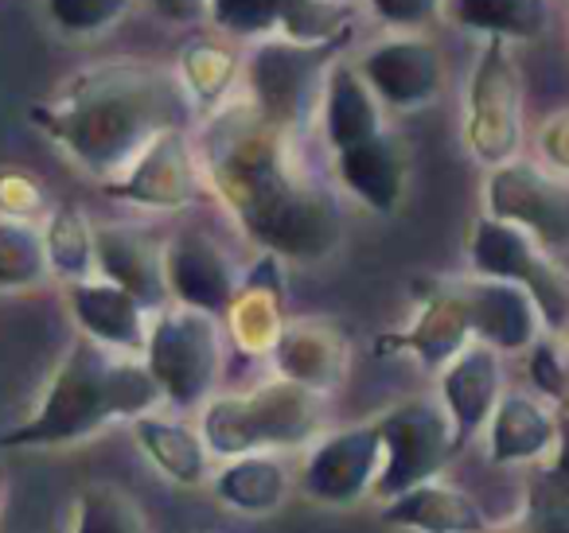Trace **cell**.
<instances>
[{
  "instance_id": "6da1fadb",
  "label": "cell",
  "mask_w": 569,
  "mask_h": 533,
  "mask_svg": "<svg viewBox=\"0 0 569 533\" xmlns=\"http://www.w3.org/2000/svg\"><path fill=\"white\" fill-rule=\"evenodd\" d=\"M297 137L269 129L246 102L203 118L196 157L207 191L222 199L246 238L277 261H320L340 245L343 219L332 191L297 164Z\"/></svg>"
},
{
  "instance_id": "7a4b0ae2",
  "label": "cell",
  "mask_w": 569,
  "mask_h": 533,
  "mask_svg": "<svg viewBox=\"0 0 569 533\" xmlns=\"http://www.w3.org/2000/svg\"><path fill=\"white\" fill-rule=\"evenodd\" d=\"M191 102L180 79L152 63H94L74 71L28 121L102 188L118 180L160 133L188 129Z\"/></svg>"
},
{
  "instance_id": "3957f363",
  "label": "cell",
  "mask_w": 569,
  "mask_h": 533,
  "mask_svg": "<svg viewBox=\"0 0 569 533\" xmlns=\"http://www.w3.org/2000/svg\"><path fill=\"white\" fill-rule=\"evenodd\" d=\"M157 409L160 390L141 359L102 351L74 335L32 413L0 432V452H63L94 440L110 424H133Z\"/></svg>"
},
{
  "instance_id": "277c9868",
  "label": "cell",
  "mask_w": 569,
  "mask_h": 533,
  "mask_svg": "<svg viewBox=\"0 0 569 533\" xmlns=\"http://www.w3.org/2000/svg\"><path fill=\"white\" fill-rule=\"evenodd\" d=\"M325 401L293 382L269 378L242 393H214L199 409V432L214 460L258 452H297L325 429Z\"/></svg>"
},
{
  "instance_id": "5b68a950",
  "label": "cell",
  "mask_w": 569,
  "mask_h": 533,
  "mask_svg": "<svg viewBox=\"0 0 569 533\" xmlns=\"http://www.w3.org/2000/svg\"><path fill=\"white\" fill-rule=\"evenodd\" d=\"M222 354H227V335L219 320L180 304H164L160 312H152L141 362L157 382L160 405L168 413L188 416L214 398Z\"/></svg>"
},
{
  "instance_id": "8992f818",
  "label": "cell",
  "mask_w": 569,
  "mask_h": 533,
  "mask_svg": "<svg viewBox=\"0 0 569 533\" xmlns=\"http://www.w3.org/2000/svg\"><path fill=\"white\" fill-rule=\"evenodd\" d=\"M332 51L336 43H320V48L293 40L258 43L242 63L246 105L277 133L301 137L309 118L320 110Z\"/></svg>"
},
{
  "instance_id": "52a82bcc",
  "label": "cell",
  "mask_w": 569,
  "mask_h": 533,
  "mask_svg": "<svg viewBox=\"0 0 569 533\" xmlns=\"http://www.w3.org/2000/svg\"><path fill=\"white\" fill-rule=\"evenodd\" d=\"M375 429H379L382 440V467L371 499L379 506L429 483V479H441L445 467L457 460L452 424L445 409L437 405V398L398 401L387 413L375 416Z\"/></svg>"
},
{
  "instance_id": "ba28073f",
  "label": "cell",
  "mask_w": 569,
  "mask_h": 533,
  "mask_svg": "<svg viewBox=\"0 0 569 533\" xmlns=\"http://www.w3.org/2000/svg\"><path fill=\"white\" fill-rule=\"evenodd\" d=\"M465 141L483 168H503L522 149V74L511 43L483 40V51L468 79Z\"/></svg>"
},
{
  "instance_id": "9c48e42d",
  "label": "cell",
  "mask_w": 569,
  "mask_h": 533,
  "mask_svg": "<svg viewBox=\"0 0 569 533\" xmlns=\"http://www.w3.org/2000/svg\"><path fill=\"white\" fill-rule=\"evenodd\" d=\"M468 261H472V273L483 276V281L519 284L535 300L538 315H542V328L550 335H561L569 328L566 273L522 230L483 214V219L472 222V234H468Z\"/></svg>"
},
{
  "instance_id": "30bf717a",
  "label": "cell",
  "mask_w": 569,
  "mask_h": 533,
  "mask_svg": "<svg viewBox=\"0 0 569 533\" xmlns=\"http://www.w3.org/2000/svg\"><path fill=\"white\" fill-rule=\"evenodd\" d=\"M483 203L488 219L522 230L538 250L558 253L569 245V180L553 175L550 168L530 160L491 168Z\"/></svg>"
},
{
  "instance_id": "8fae6325",
  "label": "cell",
  "mask_w": 569,
  "mask_h": 533,
  "mask_svg": "<svg viewBox=\"0 0 569 533\" xmlns=\"http://www.w3.org/2000/svg\"><path fill=\"white\" fill-rule=\"evenodd\" d=\"M382 467V440L375 421L328 429L305 447V460L297 467V486L312 502L332 510H348L356 502L371 499L375 479Z\"/></svg>"
},
{
  "instance_id": "7c38bea8",
  "label": "cell",
  "mask_w": 569,
  "mask_h": 533,
  "mask_svg": "<svg viewBox=\"0 0 569 533\" xmlns=\"http://www.w3.org/2000/svg\"><path fill=\"white\" fill-rule=\"evenodd\" d=\"M102 195L113 203L141 207V211H183L207 195L203 168L188 129L160 133L118 180L102 183Z\"/></svg>"
},
{
  "instance_id": "4fadbf2b",
  "label": "cell",
  "mask_w": 569,
  "mask_h": 533,
  "mask_svg": "<svg viewBox=\"0 0 569 533\" xmlns=\"http://www.w3.org/2000/svg\"><path fill=\"white\" fill-rule=\"evenodd\" d=\"M238 269L207 230H176L164 242V284L168 304L191 308L211 320H222L238 292Z\"/></svg>"
},
{
  "instance_id": "5bb4252c",
  "label": "cell",
  "mask_w": 569,
  "mask_h": 533,
  "mask_svg": "<svg viewBox=\"0 0 569 533\" xmlns=\"http://www.w3.org/2000/svg\"><path fill=\"white\" fill-rule=\"evenodd\" d=\"M356 71L367 82V90L379 98L382 110H395V113L426 110L441 94V79H445L441 56L421 36H390V40H379L375 48L363 51Z\"/></svg>"
},
{
  "instance_id": "9a60e30c",
  "label": "cell",
  "mask_w": 569,
  "mask_h": 533,
  "mask_svg": "<svg viewBox=\"0 0 569 533\" xmlns=\"http://www.w3.org/2000/svg\"><path fill=\"white\" fill-rule=\"evenodd\" d=\"M499 398H503V354L472 339V343L437 374V405L449 416L457 452H465V447L488 429Z\"/></svg>"
},
{
  "instance_id": "2e32d148",
  "label": "cell",
  "mask_w": 569,
  "mask_h": 533,
  "mask_svg": "<svg viewBox=\"0 0 569 533\" xmlns=\"http://www.w3.org/2000/svg\"><path fill=\"white\" fill-rule=\"evenodd\" d=\"M273 378L293 382L317 398H332L351 366V343L328 320H284L273 351H269Z\"/></svg>"
},
{
  "instance_id": "e0dca14e",
  "label": "cell",
  "mask_w": 569,
  "mask_h": 533,
  "mask_svg": "<svg viewBox=\"0 0 569 533\" xmlns=\"http://www.w3.org/2000/svg\"><path fill=\"white\" fill-rule=\"evenodd\" d=\"M63 300L82 339H90L102 351L126 354V359H141L144 354L152 312H144L118 284L90 276V281L79 284H63Z\"/></svg>"
},
{
  "instance_id": "ac0fdd59",
  "label": "cell",
  "mask_w": 569,
  "mask_h": 533,
  "mask_svg": "<svg viewBox=\"0 0 569 533\" xmlns=\"http://www.w3.org/2000/svg\"><path fill=\"white\" fill-rule=\"evenodd\" d=\"M468 343H472V328H468L460 281H449V284H433V289H421V308L413 315V323L395 331V335H382L379 351L410 354L426 370L441 374Z\"/></svg>"
},
{
  "instance_id": "d6986e66",
  "label": "cell",
  "mask_w": 569,
  "mask_h": 533,
  "mask_svg": "<svg viewBox=\"0 0 569 533\" xmlns=\"http://www.w3.org/2000/svg\"><path fill=\"white\" fill-rule=\"evenodd\" d=\"M94 276L129 292L144 312H160L168 304L164 242L137 227H121V222L94 227Z\"/></svg>"
},
{
  "instance_id": "ffe728a7",
  "label": "cell",
  "mask_w": 569,
  "mask_h": 533,
  "mask_svg": "<svg viewBox=\"0 0 569 533\" xmlns=\"http://www.w3.org/2000/svg\"><path fill=\"white\" fill-rule=\"evenodd\" d=\"M460 296H465L468 328H472L476 343L499 354H519L542 339V315L519 284L472 276V281H460Z\"/></svg>"
},
{
  "instance_id": "44dd1931",
  "label": "cell",
  "mask_w": 569,
  "mask_h": 533,
  "mask_svg": "<svg viewBox=\"0 0 569 533\" xmlns=\"http://www.w3.org/2000/svg\"><path fill=\"white\" fill-rule=\"evenodd\" d=\"M558 444V413L535 393H503L483 429V452L496 467L546 463Z\"/></svg>"
},
{
  "instance_id": "7402d4cb",
  "label": "cell",
  "mask_w": 569,
  "mask_h": 533,
  "mask_svg": "<svg viewBox=\"0 0 569 533\" xmlns=\"http://www.w3.org/2000/svg\"><path fill=\"white\" fill-rule=\"evenodd\" d=\"M207 486L230 514L269 517L289 502L297 486V471L284 460V452L234 455V460H219Z\"/></svg>"
},
{
  "instance_id": "603a6c76",
  "label": "cell",
  "mask_w": 569,
  "mask_h": 533,
  "mask_svg": "<svg viewBox=\"0 0 569 533\" xmlns=\"http://www.w3.org/2000/svg\"><path fill=\"white\" fill-rule=\"evenodd\" d=\"M133 440L141 455L168 479L172 486H207L214 475V455L207 452L203 432L180 413H144L133 424Z\"/></svg>"
},
{
  "instance_id": "cb8c5ba5",
  "label": "cell",
  "mask_w": 569,
  "mask_h": 533,
  "mask_svg": "<svg viewBox=\"0 0 569 533\" xmlns=\"http://www.w3.org/2000/svg\"><path fill=\"white\" fill-rule=\"evenodd\" d=\"M382 113L387 110L367 90V82L359 79L356 67L351 63L328 67L325 90H320V137H325L332 157L387 133V118Z\"/></svg>"
},
{
  "instance_id": "d4e9b609",
  "label": "cell",
  "mask_w": 569,
  "mask_h": 533,
  "mask_svg": "<svg viewBox=\"0 0 569 533\" xmlns=\"http://www.w3.org/2000/svg\"><path fill=\"white\" fill-rule=\"evenodd\" d=\"M227 335L230 346L246 359H266L273 351L277 335L284 328L281 315V273H277V258H261L250 273L238 281V292L227 308Z\"/></svg>"
},
{
  "instance_id": "484cf974",
  "label": "cell",
  "mask_w": 569,
  "mask_h": 533,
  "mask_svg": "<svg viewBox=\"0 0 569 533\" xmlns=\"http://www.w3.org/2000/svg\"><path fill=\"white\" fill-rule=\"evenodd\" d=\"M379 517L390 530L406 533H488L480 502L445 479H429V483L382 502Z\"/></svg>"
},
{
  "instance_id": "4316f807",
  "label": "cell",
  "mask_w": 569,
  "mask_h": 533,
  "mask_svg": "<svg viewBox=\"0 0 569 533\" xmlns=\"http://www.w3.org/2000/svg\"><path fill=\"white\" fill-rule=\"evenodd\" d=\"M332 172L336 183L375 214H395L406 195V160L390 133L356 144L348 152H336Z\"/></svg>"
},
{
  "instance_id": "83f0119b",
  "label": "cell",
  "mask_w": 569,
  "mask_h": 533,
  "mask_svg": "<svg viewBox=\"0 0 569 533\" xmlns=\"http://www.w3.org/2000/svg\"><path fill=\"white\" fill-rule=\"evenodd\" d=\"M449 24L476 32L483 40H538L550 24L546 0H437Z\"/></svg>"
},
{
  "instance_id": "f1b7e54d",
  "label": "cell",
  "mask_w": 569,
  "mask_h": 533,
  "mask_svg": "<svg viewBox=\"0 0 569 533\" xmlns=\"http://www.w3.org/2000/svg\"><path fill=\"white\" fill-rule=\"evenodd\" d=\"M40 238L51 281L79 284L94 276V222L74 203L51 207V214L40 227Z\"/></svg>"
},
{
  "instance_id": "f546056e",
  "label": "cell",
  "mask_w": 569,
  "mask_h": 533,
  "mask_svg": "<svg viewBox=\"0 0 569 533\" xmlns=\"http://www.w3.org/2000/svg\"><path fill=\"white\" fill-rule=\"evenodd\" d=\"M238 74H242V63L238 56L227 48V43H214V40H191L188 48L180 51V79L183 94H188L191 110L214 113L219 105L230 102V90H234Z\"/></svg>"
},
{
  "instance_id": "4dcf8cb0",
  "label": "cell",
  "mask_w": 569,
  "mask_h": 533,
  "mask_svg": "<svg viewBox=\"0 0 569 533\" xmlns=\"http://www.w3.org/2000/svg\"><path fill=\"white\" fill-rule=\"evenodd\" d=\"M67 533H149L144 510L126 486L87 483L67 510Z\"/></svg>"
},
{
  "instance_id": "1f68e13d",
  "label": "cell",
  "mask_w": 569,
  "mask_h": 533,
  "mask_svg": "<svg viewBox=\"0 0 569 533\" xmlns=\"http://www.w3.org/2000/svg\"><path fill=\"white\" fill-rule=\"evenodd\" d=\"M48 258H43L40 227L0 219V296H17L48 284Z\"/></svg>"
},
{
  "instance_id": "d6a6232c",
  "label": "cell",
  "mask_w": 569,
  "mask_h": 533,
  "mask_svg": "<svg viewBox=\"0 0 569 533\" xmlns=\"http://www.w3.org/2000/svg\"><path fill=\"white\" fill-rule=\"evenodd\" d=\"M133 0H43V17L67 40H94L129 17Z\"/></svg>"
},
{
  "instance_id": "836d02e7",
  "label": "cell",
  "mask_w": 569,
  "mask_h": 533,
  "mask_svg": "<svg viewBox=\"0 0 569 533\" xmlns=\"http://www.w3.org/2000/svg\"><path fill=\"white\" fill-rule=\"evenodd\" d=\"M51 207L56 203H51L48 188L32 172H24V168H0V219L43 227Z\"/></svg>"
},
{
  "instance_id": "e575fe53",
  "label": "cell",
  "mask_w": 569,
  "mask_h": 533,
  "mask_svg": "<svg viewBox=\"0 0 569 533\" xmlns=\"http://www.w3.org/2000/svg\"><path fill=\"white\" fill-rule=\"evenodd\" d=\"M214 24L230 36H258L281 20L284 0H207Z\"/></svg>"
},
{
  "instance_id": "d590c367",
  "label": "cell",
  "mask_w": 569,
  "mask_h": 533,
  "mask_svg": "<svg viewBox=\"0 0 569 533\" xmlns=\"http://www.w3.org/2000/svg\"><path fill=\"white\" fill-rule=\"evenodd\" d=\"M530 359H527V374H530V385L538 390V398L546 401V405H561L569 393V359L566 351H561L553 339H538L535 346H530Z\"/></svg>"
},
{
  "instance_id": "8d00e7d4",
  "label": "cell",
  "mask_w": 569,
  "mask_h": 533,
  "mask_svg": "<svg viewBox=\"0 0 569 533\" xmlns=\"http://www.w3.org/2000/svg\"><path fill=\"white\" fill-rule=\"evenodd\" d=\"M538 149H542V160L553 175L569 180V110L566 113H553L550 121L542 125L538 133Z\"/></svg>"
},
{
  "instance_id": "74e56055",
  "label": "cell",
  "mask_w": 569,
  "mask_h": 533,
  "mask_svg": "<svg viewBox=\"0 0 569 533\" xmlns=\"http://www.w3.org/2000/svg\"><path fill=\"white\" fill-rule=\"evenodd\" d=\"M367 4L390 28H413L437 9V0H367Z\"/></svg>"
},
{
  "instance_id": "f35d334b",
  "label": "cell",
  "mask_w": 569,
  "mask_h": 533,
  "mask_svg": "<svg viewBox=\"0 0 569 533\" xmlns=\"http://www.w3.org/2000/svg\"><path fill=\"white\" fill-rule=\"evenodd\" d=\"M546 471H550L561 486H569V416L566 413H558V444H553L550 460H546Z\"/></svg>"
},
{
  "instance_id": "ab89813d",
  "label": "cell",
  "mask_w": 569,
  "mask_h": 533,
  "mask_svg": "<svg viewBox=\"0 0 569 533\" xmlns=\"http://www.w3.org/2000/svg\"><path fill=\"white\" fill-rule=\"evenodd\" d=\"M4 502H9V486H4V471H0V522H4Z\"/></svg>"
}]
</instances>
